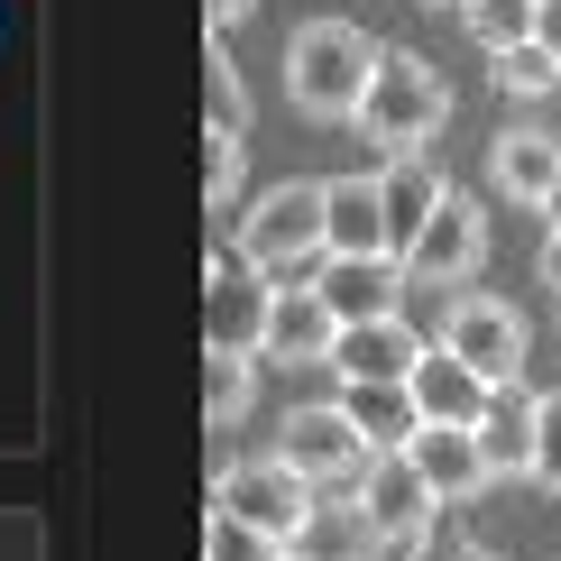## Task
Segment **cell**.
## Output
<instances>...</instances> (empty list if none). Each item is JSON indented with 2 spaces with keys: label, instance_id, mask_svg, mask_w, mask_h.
Segmentation results:
<instances>
[{
  "label": "cell",
  "instance_id": "17",
  "mask_svg": "<svg viewBox=\"0 0 561 561\" xmlns=\"http://www.w3.org/2000/svg\"><path fill=\"white\" fill-rule=\"evenodd\" d=\"M488 175H497L506 203H534V213H543V203H552V175H561V138H552V129H497Z\"/></svg>",
  "mask_w": 561,
  "mask_h": 561
},
{
  "label": "cell",
  "instance_id": "23",
  "mask_svg": "<svg viewBox=\"0 0 561 561\" xmlns=\"http://www.w3.org/2000/svg\"><path fill=\"white\" fill-rule=\"evenodd\" d=\"M534 10H543V0H460V28H470L488 56H506V46H534Z\"/></svg>",
  "mask_w": 561,
  "mask_h": 561
},
{
  "label": "cell",
  "instance_id": "14",
  "mask_svg": "<svg viewBox=\"0 0 561 561\" xmlns=\"http://www.w3.org/2000/svg\"><path fill=\"white\" fill-rule=\"evenodd\" d=\"M405 396H414V414H424V424H460V433H479V414H488V396H497V387H488L470 359H451V350L433 341V350H424V368L405 378Z\"/></svg>",
  "mask_w": 561,
  "mask_h": 561
},
{
  "label": "cell",
  "instance_id": "10",
  "mask_svg": "<svg viewBox=\"0 0 561 561\" xmlns=\"http://www.w3.org/2000/svg\"><path fill=\"white\" fill-rule=\"evenodd\" d=\"M424 332H414L405 313H387V322H350L341 350H332V378L341 387H405L414 368H424Z\"/></svg>",
  "mask_w": 561,
  "mask_h": 561
},
{
  "label": "cell",
  "instance_id": "8",
  "mask_svg": "<svg viewBox=\"0 0 561 561\" xmlns=\"http://www.w3.org/2000/svg\"><path fill=\"white\" fill-rule=\"evenodd\" d=\"M350 506H359L368 516V534H378V543H424V534H442V497L424 488V470H414L405 451H378L368 460V479L350 488Z\"/></svg>",
  "mask_w": 561,
  "mask_h": 561
},
{
  "label": "cell",
  "instance_id": "18",
  "mask_svg": "<svg viewBox=\"0 0 561 561\" xmlns=\"http://www.w3.org/2000/svg\"><path fill=\"white\" fill-rule=\"evenodd\" d=\"M378 552H387V543L368 534V516H359L350 497H322L313 516H304V534L286 543V561H378Z\"/></svg>",
  "mask_w": 561,
  "mask_h": 561
},
{
  "label": "cell",
  "instance_id": "5",
  "mask_svg": "<svg viewBox=\"0 0 561 561\" xmlns=\"http://www.w3.org/2000/svg\"><path fill=\"white\" fill-rule=\"evenodd\" d=\"M276 460H295L322 497H350V488L368 479V460H378V451L359 442V424H350L341 396H332V405H295L286 424H276Z\"/></svg>",
  "mask_w": 561,
  "mask_h": 561
},
{
  "label": "cell",
  "instance_id": "13",
  "mask_svg": "<svg viewBox=\"0 0 561 561\" xmlns=\"http://www.w3.org/2000/svg\"><path fill=\"white\" fill-rule=\"evenodd\" d=\"M405 460L424 470V488L442 506H470L479 488H497V470H488V451H479V433H460V424H424L405 442Z\"/></svg>",
  "mask_w": 561,
  "mask_h": 561
},
{
  "label": "cell",
  "instance_id": "32",
  "mask_svg": "<svg viewBox=\"0 0 561 561\" xmlns=\"http://www.w3.org/2000/svg\"><path fill=\"white\" fill-rule=\"evenodd\" d=\"M543 221H552V230H561V175H552V203H543Z\"/></svg>",
  "mask_w": 561,
  "mask_h": 561
},
{
  "label": "cell",
  "instance_id": "29",
  "mask_svg": "<svg viewBox=\"0 0 561 561\" xmlns=\"http://www.w3.org/2000/svg\"><path fill=\"white\" fill-rule=\"evenodd\" d=\"M534 46L561 65V0H543V10H534Z\"/></svg>",
  "mask_w": 561,
  "mask_h": 561
},
{
  "label": "cell",
  "instance_id": "7",
  "mask_svg": "<svg viewBox=\"0 0 561 561\" xmlns=\"http://www.w3.org/2000/svg\"><path fill=\"white\" fill-rule=\"evenodd\" d=\"M267 313H276V286L240 259V249L213 240V267H203V341L259 359V350H267Z\"/></svg>",
  "mask_w": 561,
  "mask_h": 561
},
{
  "label": "cell",
  "instance_id": "19",
  "mask_svg": "<svg viewBox=\"0 0 561 561\" xmlns=\"http://www.w3.org/2000/svg\"><path fill=\"white\" fill-rule=\"evenodd\" d=\"M479 451L497 479H534V396L525 387H497L479 414Z\"/></svg>",
  "mask_w": 561,
  "mask_h": 561
},
{
  "label": "cell",
  "instance_id": "25",
  "mask_svg": "<svg viewBox=\"0 0 561 561\" xmlns=\"http://www.w3.org/2000/svg\"><path fill=\"white\" fill-rule=\"evenodd\" d=\"M240 184H249L240 138H203V203H213V213H230V203H240Z\"/></svg>",
  "mask_w": 561,
  "mask_h": 561
},
{
  "label": "cell",
  "instance_id": "27",
  "mask_svg": "<svg viewBox=\"0 0 561 561\" xmlns=\"http://www.w3.org/2000/svg\"><path fill=\"white\" fill-rule=\"evenodd\" d=\"M534 488H552V497H561V387L534 396Z\"/></svg>",
  "mask_w": 561,
  "mask_h": 561
},
{
  "label": "cell",
  "instance_id": "16",
  "mask_svg": "<svg viewBox=\"0 0 561 561\" xmlns=\"http://www.w3.org/2000/svg\"><path fill=\"white\" fill-rule=\"evenodd\" d=\"M442 194H451V184H442L433 157H387V167H378V203H387V249H396V259L424 240V221L442 213Z\"/></svg>",
  "mask_w": 561,
  "mask_h": 561
},
{
  "label": "cell",
  "instance_id": "21",
  "mask_svg": "<svg viewBox=\"0 0 561 561\" xmlns=\"http://www.w3.org/2000/svg\"><path fill=\"white\" fill-rule=\"evenodd\" d=\"M259 405V359L249 350H203V414L213 424H240Z\"/></svg>",
  "mask_w": 561,
  "mask_h": 561
},
{
  "label": "cell",
  "instance_id": "26",
  "mask_svg": "<svg viewBox=\"0 0 561 561\" xmlns=\"http://www.w3.org/2000/svg\"><path fill=\"white\" fill-rule=\"evenodd\" d=\"M203 561H286V543L249 534L240 516H213V525H203Z\"/></svg>",
  "mask_w": 561,
  "mask_h": 561
},
{
  "label": "cell",
  "instance_id": "33",
  "mask_svg": "<svg viewBox=\"0 0 561 561\" xmlns=\"http://www.w3.org/2000/svg\"><path fill=\"white\" fill-rule=\"evenodd\" d=\"M424 10H442V0H424Z\"/></svg>",
  "mask_w": 561,
  "mask_h": 561
},
{
  "label": "cell",
  "instance_id": "20",
  "mask_svg": "<svg viewBox=\"0 0 561 561\" xmlns=\"http://www.w3.org/2000/svg\"><path fill=\"white\" fill-rule=\"evenodd\" d=\"M341 414L359 424L368 451H405V442L424 433V414H414V396H405V387H341Z\"/></svg>",
  "mask_w": 561,
  "mask_h": 561
},
{
  "label": "cell",
  "instance_id": "12",
  "mask_svg": "<svg viewBox=\"0 0 561 561\" xmlns=\"http://www.w3.org/2000/svg\"><path fill=\"white\" fill-rule=\"evenodd\" d=\"M332 350H341V313L313 286H276V313H267V350H259V359H276V368H332Z\"/></svg>",
  "mask_w": 561,
  "mask_h": 561
},
{
  "label": "cell",
  "instance_id": "22",
  "mask_svg": "<svg viewBox=\"0 0 561 561\" xmlns=\"http://www.w3.org/2000/svg\"><path fill=\"white\" fill-rule=\"evenodd\" d=\"M203 121H213V138H249V75L221 56V37L203 56Z\"/></svg>",
  "mask_w": 561,
  "mask_h": 561
},
{
  "label": "cell",
  "instance_id": "6",
  "mask_svg": "<svg viewBox=\"0 0 561 561\" xmlns=\"http://www.w3.org/2000/svg\"><path fill=\"white\" fill-rule=\"evenodd\" d=\"M442 350H451V359H470L488 387H516L534 332H525V313H516L506 295H451V304H442Z\"/></svg>",
  "mask_w": 561,
  "mask_h": 561
},
{
  "label": "cell",
  "instance_id": "15",
  "mask_svg": "<svg viewBox=\"0 0 561 561\" xmlns=\"http://www.w3.org/2000/svg\"><path fill=\"white\" fill-rule=\"evenodd\" d=\"M322 230H332V259H396V249H387L378 175H332V184H322Z\"/></svg>",
  "mask_w": 561,
  "mask_h": 561
},
{
  "label": "cell",
  "instance_id": "28",
  "mask_svg": "<svg viewBox=\"0 0 561 561\" xmlns=\"http://www.w3.org/2000/svg\"><path fill=\"white\" fill-rule=\"evenodd\" d=\"M405 561H488V552L470 543V534H424V543H414Z\"/></svg>",
  "mask_w": 561,
  "mask_h": 561
},
{
  "label": "cell",
  "instance_id": "1",
  "mask_svg": "<svg viewBox=\"0 0 561 561\" xmlns=\"http://www.w3.org/2000/svg\"><path fill=\"white\" fill-rule=\"evenodd\" d=\"M378 56L387 46H368V28H350V19H304L295 46H286V92L304 121H359L368 83H378Z\"/></svg>",
  "mask_w": 561,
  "mask_h": 561
},
{
  "label": "cell",
  "instance_id": "2",
  "mask_svg": "<svg viewBox=\"0 0 561 561\" xmlns=\"http://www.w3.org/2000/svg\"><path fill=\"white\" fill-rule=\"evenodd\" d=\"M230 249H240L267 286H313V267L332 259V230H322V184H267V194L240 213Z\"/></svg>",
  "mask_w": 561,
  "mask_h": 561
},
{
  "label": "cell",
  "instance_id": "30",
  "mask_svg": "<svg viewBox=\"0 0 561 561\" xmlns=\"http://www.w3.org/2000/svg\"><path fill=\"white\" fill-rule=\"evenodd\" d=\"M249 10H259V0H203V19H213V37H221V28H240Z\"/></svg>",
  "mask_w": 561,
  "mask_h": 561
},
{
  "label": "cell",
  "instance_id": "3",
  "mask_svg": "<svg viewBox=\"0 0 561 561\" xmlns=\"http://www.w3.org/2000/svg\"><path fill=\"white\" fill-rule=\"evenodd\" d=\"M451 121V83L433 75L424 56H405V46H387L378 56V83H368V102H359V129L368 148H387V157H424V138Z\"/></svg>",
  "mask_w": 561,
  "mask_h": 561
},
{
  "label": "cell",
  "instance_id": "9",
  "mask_svg": "<svg viewBox=\"0 0 561 561\" xmlns=\"http://www.w3.org/2000/svg\"><path fill=\"white\" fill-rule=\"evenodd\" d=\"M479 259H488V213L470 194H442V213L424 221V240L405 249V276H414V286H451L460 295L479 276Z\"/></svg>",
  "mask_w": 561,
  "mask_h": 561
},
{
  "label": "cell",
  "instance_id": "11",
  "mask_svg": "<svg viewBox=\"0 0 561 561\" xmlns=\"http://www.w3.org/2000/svg\"><path fill=\"white\" fill-rule=\"evenodd\" d=\"M405 259H322L313 267V295L341 313V332L350 322H387V313H405Z\"/></svg>",
  "mask_w": 561,
  "mask_h": 561
},
{
  "label": "cell",
  "instance_id": "31",
  "mask_svg": "<svg viewBox=\"0 0 561 561\" xmlns=\"http://www.w3.org/2000/svg\"><path fill=\"white\" fill-rule=\"evenodd\" d=\"M534 267H543V286L561 295V230H543V259H534Z\"/></svg>",
  "mask_w": 561,
  "mask_h": 561
},
{
  "label": "cell",
  "instance_id": "24",
  "mask_svg": "<svg viewBox=\"0 0 561 561\" xmlns=\"http://www.w3.org/2000/svg\"><path fill=\"white\" fill-rule=\"evenodd\" d=\"M488 75H497V92H516V102H543V92H561V65L543 56V46H506V56H488Z\"/></svg>",
  "mask_w": 561,
  "mask_h": 561
},
{
  "label": "cell",
  "instance_id": "4",
  "mask_svg": "<svg viewBox=\"0 0 561 561\" xmlns=\"http://www.w3.org/2000/svg\"><path fill=\"white\" fill-rule=\"evenodd\" d=\"M313 506H322V488L304 479L295 460H276V451H259V460H230V470L213 479V516H240L249 534H267V543H295Z\"/></svg>",
  "mask_w": 561,
  "mask_h": 561
}]
</instances>
